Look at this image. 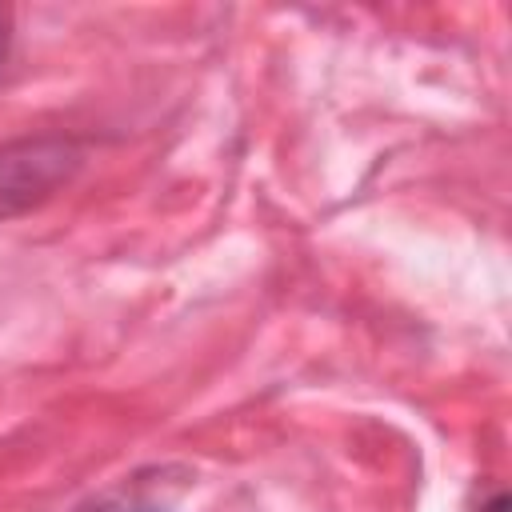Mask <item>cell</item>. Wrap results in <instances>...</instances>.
I'll use <instances>...</instances> for the list:
<instances>
[{
    "instance_id": "obj_1",
    "label": "cell",
    "mask_w": 512,
    "mask_h": 512,
    "mask_svg": "<svg viewBox=\"0 0 512 512\" xmlns=\"http://www.w3.org/2000/svg\"><path fill=\"white\" fill-rule=\"evenodd\" d=\"M80 148L64 136H36L0 148V220L52 200L80 168Z\"/></svg>"
},
{
    "instance_id": "obj_2",
    "label": "cell",
    "mask_w": 512,
    "mask_h": 512,
    "mask_svg": "<svg viewBox=\"0 0 512 512\" xmlns=\"http://www.w3.org/2000/svg\"><path fill=\"white\" fill-rule=\"evenodd\" d=\"M4 40H8V16L0 12V56H4Z\"/></svg>"
}]
</instances>
